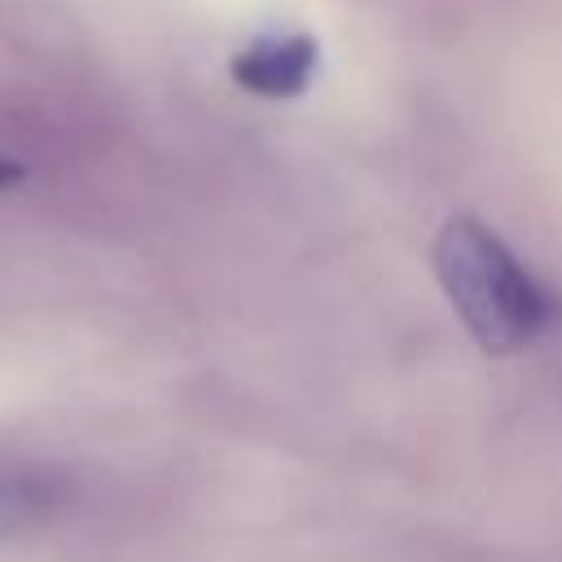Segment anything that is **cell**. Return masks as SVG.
I'll return each mask as SVG.
<instances>
[{
	"label": "cell",
	"instance_id": "2",
	"mask_svg": "<svg viewBox=\"0 0 562 562\" xmlns=\"http://www.w3.org/2000/svg\"><path fill=\"white\" fill-rule=\"evenodd\" d=\"M228 70L255 97H299L316 75V44L307 35H263L246 44Z\"/></svg>",
	"mask_w": 562,
	"mask_h": 562
},
{
	"label": "cell",
	"instance_id": "1",
	"mask_svg": "<svg viewBox=\"0 0 562 562\" xmlns=\"http://www.w3.org/2000/svg\"><path fill=\"white\" fill-rule=\"evenodd\" d=\"M435 277L474 334V342L492 356L522 351L553 321V299L540 281L509 255V246L479 220L452 215L435 237Z\"/></svg>",
	"mask_w": 562,
	"mask_h": 562
},
{
	"label": "cell",
	"instance_id": "3",
	"mask_svg": "<svg viewBox=\"0 0 562 562\" xmlns=\"http://www.w3.org/2000/svg\"><path fill=\"white\" fill-rule=\"evenodd\" d=\"M57 479L35 470H0V540L44 522L57 509Z\"/></svg>",
	"mask_w": 562,
	"mask_h": 562
}]
</instances>
